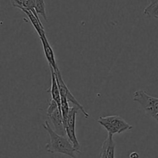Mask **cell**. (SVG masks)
I'll return each mask as SVG.
<instances>
[{
	"label": "cell",
	"mask_w": 158,
	"mask_h": 158,
	"mask_svg": "<svg viewBox=\"0 0 158 158\" xmlns=\"http://www.w3.org/2000/svg\"><path fill=\"white\" fill-rule=\"evenodd\" d=\"M46 113L53 125L54 130L60 135L66 136V127H65L64 119L62 114L61 108L59 107L58 104L52 99L50 100Z\"/></svg>",
	"instance_id": "277c9868"
},
{
	"label": "cell",
	"mask_w": 158,
	"mask_h": 158,
	"mask_svg": "<svg viewBox=\"0 0 158 158\" xmlns=\"http://www.w3.org/2000/svg\"><path fill=\"white\" fill-rule=\"evenodd\" d=\"M21 9V10L23 11V12H24L26 15H27V17L29 18V21L31 22L32 26H33L34 29H35V31H36V33H38V35L42 32V31L44 30V28H43V24H42V23L40 22V19H39L38 17L35 16V15H34V14L32 13L31 11L26 10V9H23V8H22V9Z\"/></svg>",
	"instance_id": "9c48e42d"
},
{
	"label": "cell",
	"mask_w": 158,
	"mask_h": 158,
	"mask_svg": "<svg viewBox=\"0 0 158 158\" xmlns=\"http://www.w3.org/2000/svg\"><path fill=\"white\" fill-rule=\"evenodd\" d=\"M43 128L47 131L50 138L49 143L46 145V150H47V152L52 153H62L70 156L71 158H77L76 153H80V152L73 147L67 136L57 133L49 125V123L47 121H46L43 124Z\"/></svg>",
	"instance_id": "6da1fadb"
},
{
	"label": "cell",
	"mask_w": 158,
	"mask_h": 158,
	"mask_svg": "<svg viewBox=\"0 0 158 158\" xmlns=\"http://www.w3.org/2000/svg\"><path fill=\"white\" fill-rule=\"evenodd\" d=\"M39 37H40V40H41L43 51H44L46 60H47L48 63H49V68H52L54 69V71H57V70H59V67L56 64L54 51L53 50H52V46L49 44V41H48L45 30L42 31V32L39 34Z\"/></svg>",
	"instance_id": "52a82bcc"
},
{
	"label": "cell",
	"mask_w": 158,
	"mask_h": 158,
	"mask_svg": "<svg viewBox=\"0 0 158 158\" xmlns=\"http://www.w3.org/2000/svg\"><path fill=\"white\" fill-rule=\"evenodd\" d=\"M51 72V87L50 89L47 90L48 92L50 93L51 98L52 100L55 101L58 104L59 107L61 108V94H60V88L57 83L55 71L52 68H50Z\"/></svg>",
	"instance_id": "ba28073f"
},
{
	"label": "cell",
	"mask_w": 158,
	"mask_h": 158,
	"mask_svg": "<svg viewBox=\"0 0 158 158\" xmlns=\"http://www.w3.org/2000/svg\"><path fill=\"white\" fill-rule=\"evenodd\" d=\"M97 122L100 124L106 131L108 134H120L127 130L131 129L133 125H130L123 118L119 116H108L100 117Z\"/></svg>",
	"instance_id": "3957f363"
},
{
	"label": "cell",
	"mask_w": 158,
	"mask_h": 158,
	"mask_svg": "<svg viewBox=\"0 0 158 158\" xmlns=\"http://www.w3.org/2000/svg\"><path fill=\"white\" fill-rule=\"evenodd\" d=\"M35 11L37 14H40L43 16V18L48 21V17L46 12V5L44 0H35Z\"/></svg>",
	"instance_id": "8fae6325"
},
{
	"label": "cell",
	"mask_w": 158,
	"mask_h": 158,
	"mask_svg": "<svg viewBox=\"0 0 158 158\" xmlns=\"http://www.w3.org/2000/svg\"><path fill=\"white\" fill-rule=\"evenodd\" d=\"M79 111H80V108L76 106V105H73L72 108H70L69 115H68L67 118L64 122L65 127H66V136L72 143L73 147L80 153H81L80 152V144L77 137V134H76V120H77L76 119H77V115Z\"/></svg>",
	"instance_id": "5b68a950"
},
{
	"label": "cell",
	"mask_w": 158,
	"mask_h": 158,
	"mask_svg": "<svg viewBox=\"0 0 158 158\" xmlns=\"http://www.w3.org/2000/svg\"><path fill=\"white\" fill-rule=\"evenodd\" d=\"M143 14L148 17L158 19V0H151L143 10Z\"/></svg>",
	"instance_id": "30bf717a"
},
{
	"label": "cell",
	"mask_w": 158,
	"mask_h": 158,
	"mask_svg": "<svg viewBox=\"0 0 158 158\" xmlns=\"http://www.w3.org/2000/svg\"><path fill=\"white\" fill-rule=\"evenodd\" d=\"M130 158H139V154L137 152H132L130 154Z\"/></svg>",
	"instance_id": "5bb4252c"
},
{
	"label": "cell",
	"mask_w": 158,
	"mask_h": 158,
	"mask_svg": "<svg viewBox=\"0 0 158 158\" xmlns=\"http://www.w3.org/2000/svg\"><path fill=\"white\" fill-rule=\"evenodd\" d=\"M61 111L62 114H63V119L65 120L67 118L68 115H69V111H70V108L69 107V101L67 100L66 97L61 95ZM65 123V122H64Z\"/></svg>",
	"instance_id": "7c38bea8"
},
{
	"label": "cell",
	"mask_w": 158,
	"mask_h": 158,
	"mask_svg": "<svg viewBox=\"0 0 158 158\" xmlns=\"http://www.w3.org/2000/svg\"><path fill=\"white\" fill-rule=\"evenodd\" d=\"M134 101L140 104L146 114L158 124V98L153 97L143 90L139 89L134 93Z\"/></svg>",
	"instance_id": "7a4b0ae2"
},
{
	"label": "cell",
	"mask_w": 158,
	"mask_h": 158,
	"mask_svg": "<svg viewBox=\"0 0 158 158\" xmlns=\"http://www.w3.org/2000/svg\"><path fill=\"white\" fill-rule=\"evenodd\" d=\"M56 73V80H57V83H58L59 85V88H60V94H61L62 96H64L67 99V100L69 101V102L73 104V105H76V106L79 107L80 109V111L82 112V113L83 114V116H85L86 118H89V115L88 114L87 112L84 109L83 106L82 105H80V102L76 99V98L74 97L73 94H72L69 89L68 88L67 85H66V83L63 81V77H62V74L60 72V69L57 70V71H55Z\"/></svg>",
	"instance_id": "8992f818"
},
{
	"label": "cell",
	"mask_w": 158,
	"mask_h": 158,
	"mask_svg": "<svg viewBox=\"0 0 158 158\" xmlns=\"http://www.w3.org/2000/svg\"><path fill=\"white\" fill-rule=\"evenodd\" d=\"M11 1H12V4L14 7L20 9V8L23 7V5H24L26 0H11Z\"/></svg>",
	"instance_id": "4fadbf2b"
}]
</instances>
